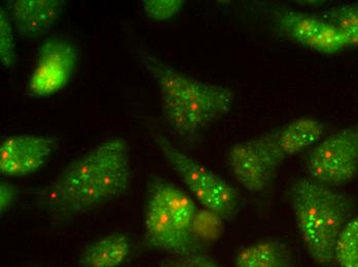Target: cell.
I'll return each instance as SVG.
<instances>
[{
    "mask_svg": "<svg viewBox=\"0 0 358 267\" xmlns=\"http://www.w3.org/2000/svg\"><path fill=\"white\" fill-rule=\"evenodd\" d=\"M131 179L128 142L113 137L69 162L49 185L37 191L34 203L54 222H69L121 197Z\"/></svg>",
    "mask_w": 358,
    "mask_h": 267,
    "instance_id": "1",
    "label": "cell"
},
{
    "mask_svg": "<svg viewBox=\"0 0 358 267\" xmlns=\"http://www.w3.org/2000/svg\"><path fill=\"white\" fill-rule=\"evenodd\" d=\"M135 54L160 91L166 123L179 140L189 146L200 142L205 132L231 112L232 89L196 79L165 64L133 39Z\"/></svg>",
    "mask_w": 358,
    "mask_h": 267,
    "instance_id": "2",
    "label": "cell"
},
{
    "mask_svg": "<svg viewBox=\"0 0 358 267\" xmlns=\"http://www.w3.org/2000/svg\"><path fill=\"white\" fill-rule=\"evenodd\" d=\"M289 199L299 234L312 259L318 266H335L338 240L352 219V199L311 177L296 179L290 186Z\"/></svg>",
    "mask_w": 358,
    "mask_h": 267,
    "instance_id": "3",
    "label": "cell"
},
{
    "mask_svg": "<svg viewBox=\"0 0 358 267\" xmlns=\"http://www.w3.org/2000/svg\"><path fill=\"white\" fill-rule=\"evenodd\" d=\"M196 211V204L185 191L152 174L144 206L146 244L169 255L205 253L206 246L192 234Z\"/></svg>",
    "mask_w": 358,
    "mask_h": 267,
    "instance_id": "4",
    "label": "cell"
},
{
    "mask_svg": "<svg viewBox=\"0 0 358 267\" xmlns=\"http://www.w3.org/2000/svg\"><path fill=\"white\" fill-rule=\"evenodd\" d=\"M148 129L167 164L203 207L217 213L226 221L233 220L241 205L238 190L197 160L179 151L158 125L148 123Z\"/></svg>",
    "mask_w": 358,
    "mask_h": 267,
    "instance_id": "5",
    "label": "cell"
},
{
    "mask_svg": "<svg viewBox=\"0 0 358 267\" xmlns=\"http://www.w3.org/2000/svg\"><path fill=\"white\" fill-rule=\"evenodd\" d=\"M285 160L277 144L274 131L237 143L228 153L229 166L234 177L255 194L270 190Z\"/></svg>",
    "mask_w": 358,
    "mask_h": 267,
    "instance_id": "6",
    "label": "cell"
},
{
    "mask_svg": "<svg viewBox=\"0 0 358 267\" xmlns=\"http://www.w3.org/2000/svg\"><path fill=\"white\" fill-rule=\"evenodd\" d=\"M306 170L312 179L339 188L358 177V123L323 138L308 151Z\"/></svg>",
    "mask_w": 358,
    "mask_h": 267,
    "instance_id": "7",
    "label": "cell"
},
{
    "mask_svg": "<svg viewBox=\"0 0 358 267\" xmlns=\"http://www.w3.org/2000/svg\"><path fill=\"white\" fill-rule=\"evenodd\" d=\"M271 13L279 31L307 49L331 55L349 47L346 38L327 20L281 6Z\"/></svg>",
    "mask_w": 358,
    "mask_h": 267,
    "instance_id": "8",
    "label": "cell"
},
{
    "mask_svg": "<svg viewBox=\"0 0 358 267\" xmlns=\"http://www.w3.org/2000/svg\"><path fill=\"white\" fill-rule=\"evenodd\" d=\"M78 61V47L72 41L63 38L47 39L39 49L28 82V93L48 97L60 92L69 84Z\"/></svg>",
    "mask_w": 358,
    "mask_h": 267,
    "instance_id": "9",
    "label": "cell"
},
{
    "mask_svg": "<svg viewBox=\"0 0 358 267\" xmlns=\"http://www.w3.org/2000/svg\"><path fill=\"white\" fill-rule=\"evenodd\" d=\"M56 138L43 135H14L0 144V173L26 177L38 172L58 149Z\"/></svg>",
    "mask_w": 358,
    "mask_h": 267,
    "instance_id": "10",
    "label": "cell"
},
{
    "mask_svg": "<svg viewBox=\"0 0 358 267\" xmlns=\"http://www.w3.org/2000/svg\"><path fill=\"white\" fill-rule=\"evenodd\" d=\"M64 0H15L10 4V18L20 36L36 39L47 36L64 14Z\"/></svg>",
    "mask_w": 358,
    "mask_h": 267,
    "instance_id": "11",
    "label": "cell"
},
{
    "mask_svg": "<svg viewBox=\"0 0 358 267\" xmlns=\"http://www.w3.org/2000/svg\"><path fill=\"white\" fill-rule=\"evenodd\" d=\"M273 131L279 149L287 158L316 146L324 136L325 125L314 117H299Z\"/></svg>",
    "mask_w": 358,
    "mask_h": 267,
    "instance_id": "12",
    "label": "cell"
},
{
    "mask_svg": "<svg viewBox=\"0 0 358 267\" xmlns=\"http://www.w3.org/2000/svg\"><path fill=\"white\" fill-rule=\"evenodd\" d=\"M131 238L125 234H108L87 245L78 260V267H120L128 259Z\"/></svg>",
    "mask_w": 358,
    "mask_h": 267,
    "instance_id": "13",
    "label": "cell"
},
{
    "mask_svg": "<svg viewBox=\"0 0 358 267\" xmlns=\"http://www.w3.org/2000/svg\"><path fill=\"white\" fill-rule=\"evenodd\" d=\"M234 264L235 267H296L287 245L277 240H262L242 247Z\"/></svg>",
    "mask_w": 358,
    "mask_h": 267,
    "instance_id": "14",
    "label": "cell"
},
{
    "mask_svg": "<svg viewBox=\"0 0 358 267\" xmlns=\"http://www.w3.org/2000/svg\"><path fill=\"white\" fill-rule=\"evenodd\" d=\"M224 221L220 215L213 211L206 208L197 209L192 220V234L204 246L217 242L224 234Z\"/></svg>",
    "mask_w": 358,
    "mask_h": 267,
    "instance_id": "15",
    "label": "cell"
},
{
    "mask_svg": "<svg viewBox=\"0 0 358 267\" xmlns=\"http://www.w3.org/2000/svg\"><path fill=\"white\" fill-rule=\"evenodd\" d=\"M346 38L349 47H358V3L334 6L322 17Z\"/></svg>",
    "mask_w": 358,
    "mask_h": 267,
    "instance_id": "16",
    "label": "cell"
},
{
    "mask_svg": "<svg viewBox=\"0 0 358 267\" xmlns=\"http://www.w3.org/2000/svg\"><path fill=\"white\" fill-rule=\"evenodd\" d=\"M336 264L358 267V217L351 219L343 229L336 246Z\"/></svg>",
    "mask_w": 358,
    "mask_h": 267,
    "instance_id": "17",
    "label": "cell"
},
{
    "mask_svg": "<svg viewBox=\"0 0 358 267\" xmlns=\"http://www.w3.org/2000/svg\"><path fill=\"white\" fill-rule=\"evenodd\" d=\"M0 60L6 68H13L17 63L13 23L3 8L0 10Z\"/></svg>",
    "mask_w": 358,
    "mask_h": 267,
    "instance_id": "18",
    "label": "cell"
},
{
    "mask_svg": "<svg viewBox=\"0 0 358 267\" xmlns=\"http://www.w3.org/2000/svg\"><path fill=\"white\" fill-rule=\"evenodd\" d=\"M185 6L183 0H145L143 8L148 18L167 21L176 17Z\"/></svg>",
    "mask_w": 358,
    "mask_h": 267,
    "instance_id": "19",
    "label": "cell"
},
{
    "mask_svg": "<svg viewBox=\"0 0 358 267\" xmlns=\"http://www.w3.org/2000/svg\"><path fill=\"white\" fill-rule=\"evenodd\" d=\"M160 267H224L206 253L192 255H169L161 262Z\"/></svg>",
    "mask_w": 358,
    "mask_h": 267,
    "instance_id": "20",
    "label": "cell"
},
{
    "mask_svg": "<svg viewBox=\"0 0 358 267\" xmlns=\"http://www.w3.org/2000/svg\"><path fill=\"white\" fill-rule=\"evenodd\" d=\"M19 190L15 184L1 180L0 182V213L3 216L12 209L18 199Z\"/></svg>",
    "mask_w": 358,
    "mask_h": 267,
    "instance_id": "21",
    "label": "cell"
},
{
    "mask_svg": "<svg viewBox=\"0 0 358 267\" xmlns=\"http://www.w3.org/2000/svg\"><path fill=\"white\" fill-rule=\"evenodd\" d=\"M27 267H41V266H38V264H31V266H27Z\"/></svg>",
    "mask_w": 358,
    "mask_h": 267,
    "instance_id": "22",
    "label": "cell"
}]
</instances>
